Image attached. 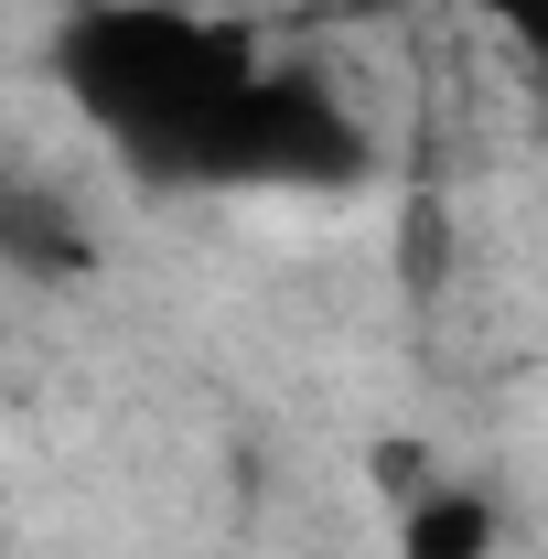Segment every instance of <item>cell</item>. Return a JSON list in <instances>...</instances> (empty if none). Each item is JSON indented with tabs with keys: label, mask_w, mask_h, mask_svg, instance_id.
Segmentation results:
<instances>
[{
	"label": "cell",
	"mask_w": 548,
	"mask_h": 559,
	"mask_svg": "<svg viewBox=\"0 0 548 559\" xmlns=\"http://www.w3.org/2000/svg\"><path fill=\"white\" fill-rule=\"evenodd\" d=\"M55 86L140 183L172 194H334L366 173V130L312 75L270 66L248 22L172 0H86L55 33Z\"/></svg>",
	"instance_id": "obj_1"
},
{
	"label": "cell",
	"mask_w": 548,
	"mask_h": 559,
	"mask_svg": "<svg viewBox=\"0 0 548 559\" xmlns=\"http://www.w3.org/2000/svg\"><path fill=\"white\" fill-rule=\"evenodd\" d=\"M398 559H505V495L430 474L398 495Z\"/></svg>",
	"instance_id": "obj_2"
},
{
	"label": "cell",
	"mask_w": 548,
	"mask_h": 559,
	"mask_svg": "<svg viewBox=\"0 0 548 559\" xmlns=\"http://www.w3.org/2000/svg\"><path fill=\"white\" fill-rule=\"evenodd\" d=\"M474 11L516 44V55H538V66H548V0H474Z\"/></svg>",
	"instance_id": "obj_3"
}]
</instances>
